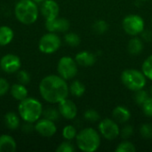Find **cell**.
Listing matches in <instances>:
<instances>
[{"label":"cell","instance_id":"30","mask_svg":"<svg viewBox=\"0 0 152 152\" xmlns=\"http://www.w3.org/2000/svg\"><path fill=\"white\" fill-rule=\"evenodd\" d=\"M84 118L89 122H97L101 118V117H100V114L97 110H95L94 109H89V110L85 111Z\"/></svg>","mask_w":152,"mask_h":152},{"label":"cell","instance_id":"1","mask_svg":"<svg viewBox=\"0 0 152 152\" xmlns=\"http://www.w3.org/2000/svg\"><path fill=\"white\" fill-rule=\"evenodd\" d=\"M39 94L42 98L52 104L59 103L68 98L69 87L67 80L59 75H48L39 83Z\"/></svg>","mask_w":152,"mask_h":152},{"label":"cell","instance_id":"34","mask_svg":"<svg viewBox=\"0 0 152 152\" xmlns=\"http://www.w3.org/2000/svg\"><path fill=\"white\" fill-rule=\"evenodd\" d=\"M133 134H134V127L132 126H130V125H126L122 129H120L119 136L123 140H127L133 135Z\"/></svg>","mask_w":152,"mask_h":152},{"label":"cell","instance_id":"38","mask_svg":"<svg viewBox=\"0 0 152 152\" xmlns=\"http://www.w3.org/2000/svg\"><path fill=\"white\" fill-rule=\"evenodd\" d=\"M143 40L147 41V42H150L152 39V32L150 29H144L142 33H141Z\"/></svg>","mask_w":152,"mask_h":152},{"label":"cell","instance_id":"27","mask_svg":"<svg viewBox=\"0 0 152 152\" xmlns=\"http://www.w3.org/2000/svg\"><path fill=\"white\" fill-rule=\"evenodd\" d=\"M135 151H136V148H135L134 144L126 140H124L116 148L117 152H134Z\"/></svg>","mask_w":152,"mask_h":152},{"label":"cell","instance_id":"40","mask_svg":"<svg viewBox=\"0 0 152 152\" xmlns=\"http://www.w3.org/2000/svg\"><path fill=\"white\" fill-rule=\"evenodd\" d=\"M151 95L152 96V86H151Z\"/></svg>","mask_w":152,"mask_h":152},{"label":"cell","instance_id":"2","mask_svg":"<svg viewBox=\"0 0 152 152\" xmlns=\"http://www.w3.org/2000/svg\"><path fill=\"white\" fill-rule=\"evenodd\" d=\"M43 105L35 98L27 97L20 102L18 105V113L24 122L36 123L43 115Z\"/></svg>","mask_w":152,"mask_h":152},{"label":"cell","instance_id":"13","mask_svg":"<svg viewBox=\"0 0 152 152\" xmlns=\"http://www.w3.org/2000/svg\"><path fill=\"white\" fill-rule=\"evenodd\" d=\"M58 104H59L58 106L59 112L61 116L63 117L65 119L72 120L77 117V105L71 100H69L68 98H66L62 100L61 102H60Z\"/></svg>","mask_w":152,"mask_h":152},{"label":"cell","instance_id":"22","mask_svg":"<svg viewBox=\"0 0 152 152\" xmlns=\"http://www.w3.org/2000/svg\"><path fill=\"white\" fill-rule=\"evenodd\" d=\"M69 87V93L75 96V97H81L84 95V94L86 93V86L85 85L79 81V80H74L72 81V83L70 84Z\"/></svg>","mask_w":152,"mask_h":152},{"label":"cell","instance_id":"14","mask_svg":"<svg viewBox=\"0 0 152 152\" xmlns=\"http://www.w3.org/2000/svg\"><path fill=\"white\" fill-rule=\"evenodd\" d=\"M70 23L65 18H54L53 20H45V28L48 32H66L69 29Z\"/></svg>","mask_w":152,"mask_h":152},{"label":"cell","instance_id":"18","mask_svg":"<svg viewBox=\"0 0 152 152\" xmlns=\"http://www.w3.org/2000/svg\"><path fill=\"white\" fill-rule=\"evenodd\" d=\"M10 93H11V95L12 96V98H14L16 101H19V102L26 99L28 94L26 86L22 85L20 83L13 84L10 87Z\"/></svg>","mask_w":152,"mask_h":152},{"label":"cell","instance_id":"6","mask_svg":"<svg viewBox=\"0 0 152 152\" xmlns=\"http://www.w3.org/2000/svg\"><path fill=\"white\" fill-rule=\"evenodd\" d=\"M61 45V37L54 32H48L41 37L38 42V49L45 54L56 53Z\"/></svg>","mask_w":152,"mask_h":152},{"label":"cell","instance_id":"5","mask_svg":"<svg viewBox=\"0 0 152 152\" xmlns=\"http://www.w3.org/2000/svg\"><path fill=\"white\" fill-rule=\"evenodd\" d=\"M123 85L129 90L136 92L143 89L147 83V77L142 70L128 69L124 70L120 76Z\"/></svg>","mask_w":152,"mask_h":152},{"label":"cell","instance_id":"7","mask_svg":"<svg viewBox=\"0 0 152 152\" xmlns=\"http://www.w3.org/2000/svg\"><path fill=\"white\" fill-rule=\"evenodd\" d=\"M122 27L126 34L136 37L145 29V22L142 16L138 14H129L124 18Z\"/></svg>","mask_w":152,"mask_h":152},{"label":"cell","instance_id":"19","mask_svg":"<svg viewBox=\"0 0 152 152\" xmlns=\"http://www.w3.org/2000/svg\"><path fill=\"white\" fill-rule=\"evenodd\" d=\"M143 48H144V45H143L142 40L137 37H134L133 38H131L127 45L128 53L131 55H134V56L141 54L142 52L143 51Z\"/></svg>","mask_w":152,"mask_h":152},{"label":"cell","instance_id":"17","mask_svg":"<svg viewBox=\"0 0 152 152\" xmlns=\"http://www.w3.org/2000/svg\"><path fill=\"white\" fill-rule=\"evenodd\" d=\"M17 143L12 136L9 134L0 135V152H14Z\"/></svg>","mask_w":152,"mask_h":152},{"label":"cell","instance_id":"29","mask_svg":"<svg viewBox=\"0 0 152 152\" xmlns=\"http://www.w3.org/2000/svg\"><path fill=\"white\" fill-rule=\"evenodd\" d=\"M134 102H136V104L142 106L145 101L150 97L149 95V93L147 91H145L144 89H141V90H138L136 92H134Z\"/></svg>","mask_w":152,"mask_h":152},{"label":"cell","instance_id":"37","mask_svg":"<svg viewBox=\"0 0 152 152\" xmlns=\"http://www.w3.org/2000/svg\"><path fill=\"white\" fill-rule=\"evenodd\" d=\"M34 123H29V122H25V124L22 126V131L25 134H30L33 131H35V125Z\"/></svg>","mask_w":152,"mask_h":152},{"label":"cell","instance_id":"33","mask_svg":"<svg viewBox=\"0 0 152 152\" xmlns=\"http://www.w3.org/2000/svg\"><path fill=\"white\" fill-rule=\"evenodd\" d=\"M57 152H74L75 151V147L74 145L70 142V141H65L59 144V146L56 149Z\"/></svg>","mask_w":152,"mask_h":152},{"label":"cell","instance_id":"4","mask_svg":"<svg viewBox=\"0 0 152 152\" xmlns=\"http://www.w3.org/2000/svg\"><path fill=\"white\" fill-rule=\"evenodd\" d=\"M101 141V134L93 127L82 129L76 136L77 148L84 152L96 151L100 148Z\"/></svg>","mask_w":152,"mask_h":152},{"label":"cell","instance_id":"20","mask_svg":"<svg viewBox=\"0 0 152 152\" xmlns=\"http://www.w3.org/2000/svg\"><path fill=\"white\" fill-rule=\"evenodd\" d=\"M4 121L7 128L10 130H16L20 127V116L14 112H8L4 117Z\"/></svg>","mask_w":152,"mask_h":152},{"label":"cell","instance_id":"23","mask_svg":"<svg viewBox=\"0 0 152 152\" xmlns=\"http://www.w3.org/2000/svg\"><path fill=\"white\" fill-rule=\"evenodd\" d=\"M64 41L68 45H69L71 47H77L79 45L81 39L77 34H76L74 32H68L64 36Z\"/></svg>","mask_w":152,"mask_h":152},{"label":"cell","instance_id":"32","mask_svg":"<svg viewBox=\"0 0 152 152\" xmlns=\"http://www.w3.org/2000/svg\"><path fill=\"white\" fill-rule=\"evenodd\" d=\"M17 80L22 85H28L30 82V75L26 70H19L17 72Z\"/></svg>","mask_w":152,"mask_h":152},{"label":"cell","instance_id":"9","mask_svg":"<svg viewBox=\"0 0 152 152\" xmlns=\"http://www.w3.org/2000/svg\"><path fill=\"white\" fill-rule=\"evenodd\" d=\"M100 134L108 141L117 139L120 134V128L118 122L111 118H104L99 124Z\"/></svg>","mask_w":152,"mask_h":152},{"label":"cell","instance_id":"16","mask_svg":"<svg viewBox=\"0 0 152 152\" xmlns=\"http://www.w3.org/2000/svg\"><path fill=\"white\" fill-rule=\"evenodd\" d=\"M112 117L115 121L119 124L127 123L131 118V112L130 110L125 106H117L112 111Z\"/></svg>","mask_w":152,"mask_h":152},{"label":"cell","instance_id":"31","mask_svg":"<svg viewBox=\"0 0 152 152\" xmlns=\"http://www.w3.org/2000/svg\"><path fill=\"white\" fill-rule=\"evenodd\" d=\"M140 134L143 139L150 140L152 138V125L142 124L140 127Z\"/></svg>","mask_w":152,"mask_h":152},{"label":"cell","instance_id":"8","mask_svg":"<svg viewBox=\"0 0 152 152\" xmlns=\"http://www.w3.org/2000/svg\"><path fill=\"white\" fill-rule=\"evenodd\" d=\"M77 63L75 59L70 56L61 57L57 64V71L59 76H61L65 80H70L74 78L78 71Z\"/></svg>","mask_w":152,"mask_h":152},{"label":"cell","instance_id":"15","mask_svg":"<svg viewBox=\"0 0 152 152\" xmlns=\"http://www.w3.org/2000/svg\"><path fill=\"white\" fill-rule=\"evenodd\" d=\"M75 60L78 66L81 67H91L96 61V56L89 51H81L77 53Z\"/></svg>","mask_w":152,"mask_h":152},{"label":"cell","instance_id":"35","mask_svg":"<svg viewBox=\"0 0 152 152\" xmlns=\"http://www.w3.org/2000/svg\"><path fill=\"white\" fill-rule=\"evenodd\" d=\"M143 114L149 118H152V96L149 97L142 105Z\"/></svg>","mask_w":152,"mask_h":152},{"label":"cell","instance_id":"41","mask_svg":"<svg viewBox=\"0 0 152 152\" xmlns=\"http://www.w3.org/2000/svg\"><path fill=\"white\" fill-rule=\"evenodd\" d=\"M142 1H147V0H142Z\"/></svg>","mask_w":152,"mask_h":152},{"label":"cell","instance_id":"25","mask_svg":"<svg viewBox=\"0 0 152 152\" xmlns=\"http://www.w3.org/2000/svg\"><path fill=\"white\" fill-rule=\"evenodd\" d=\"M142 71L147 77L152 81V54H151L142 63Z\"/></svg>","mask_w":152,"mask_h":152},{"label":"cell","instance_id":"39","mask_svg":"<svg viewBox=\"0 0 152 152\" xmlns=\"http://www.w3.org/2000/svg\"><path fill=\"white\" fill-rule=\"evenodd\" d=\"M33 1H34V2H36V3L37 4V3H42V2H44L45 0H33Z\"/></svg>","mask_w":152,"mask_h":152},{"label":"cell","instance_id":"26","mask_svg":"<svg viewBox=\"0 0 152 152\" xmlns=\"http://www.w3.org/2000/svg\"><path fill=\"white\" fill-rule=\"evenodd\" d=\"M92 28H93V30H94V33L99 34V35H102V34H104L108 30L109 25H108V23L105 20H96L93 24Z\"/></svg>","mask_w":152,"mask_h":152},{"label":"cell","instance_id":"12","mask_svg":"<svg viewBox=\"0 0 152 152\" xmlns=\"http://www.w3.org/2000/svg\"><path fill=\"white\" fill-rule=\"evenodd\" d=\"M45 20L57 18L60 13V6L55 0H45L41 3L39 9Z\"/></svg>","mask_w":152,"mask_h":152},{"label":"cell","instance_id":"36","mask_svg":"<svg viewBox=\"0 0 152 152\" xmlns=\"http://www.w3.org/2000/svg\"><path fill=\"white\" fill-rule=\"evenodd\" d=\"M10 85L8 83V81L0 77V97H3L4 95H5L8 91L10 90Z\"/></svg>","mask_w":152,"mask_h":152},{"label":"cell","instance_id":"21","mask_svg":"<svg viewBox=\"0 0 152 152\" xmlns=\"http://www.w3.org/2000/svg\"><path fill=\"white\" fill-rule=\"evenodd\" d=\"M14 37V32L8 26H0V46L9 45Z\"/></svg>","mask_w":152,"mask_h":152},{"label":"cell","instance_id":"24","mask_svg":"<svg viewBox=\"0 0 152 152\" xmlns=\"http://www.w3.org/2000/svg\"><path fill=\"white\" fill-rule=\"evenodd\" d=\"M77 134V131L74 126L68 125V126H64V128L62 129V137L66 141L71 142L72 140L76 139Z\"/></svg>","mask_w":152,"mask_h":152},{"label":"cell","instance_id":"10","mask_svg":"<svg viewBox=\"0 0 152 152\" xmlns=\"http://www.w3.org/2000/svg\"><path fill=\"white\" fill-rule=\"evenodd\" d=\"M20 67L21 61L20 57L15 54L7 53L4 55L0 60V69L7 74L18 72L20 69Z\"/></svg>","mask_w":152,"mask_h":152},{"label":"cell","instance_id":"42","mask_svg":"<svg viewBox=\"0 0 152 152\" xmlns=\"http://www.w3.org/2000/svg\"><path fill=\"white\" fill-rule=\"evenodd\" d=\"M151 22H152V20H151Z\"/></svg>","mask_w":152,"mask_h":152},{"label":"cell","instance_id":"28","mask_svg":"<svg viewBox=\"0 0 152 152\" xmlns=\"http://www.w3.org/2000/svg\"><path fill=\"white\" fill-rule=\"evenodd\" d=\"M44 118L50 119L52 121H56L59 119L61 114L59 112V110H56L55 108H47L43 110Z\"/></svg>","mask_w":152,"mask_h":152},{"label":"cell","instance_id":"3","mask_svg":"<svg viewBox=\"0 0 152 152\" xmlns=\"http://www.w3.org/2000/svg\"><path fill=\"white\" fill-rule=\"evenodd\" d=\"M16 19L24 25H30L37 21L39 9L33 0H19L14 7Z\"/></svg>","mask_w":152,"mask_h":152},{"label":"cell","instance_id":"11","mask_svg":"<svg viewBox=\"0 0 152 152\" xmlns=\"http://www.w3.org/2000/svg\"><path fill=\"white\" fill-rule=\"evenodd\" d=\"M35 131L41 136L49 138L53 136L57 132V126L54 121L45 118H39L35 124Z\"/></svg>","mask_w":152,"mask_h":152}]
</instances>
